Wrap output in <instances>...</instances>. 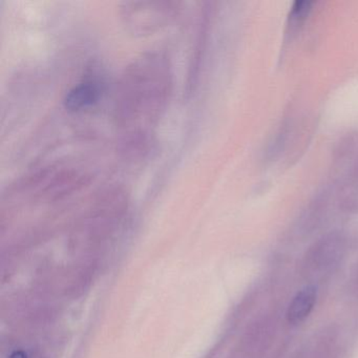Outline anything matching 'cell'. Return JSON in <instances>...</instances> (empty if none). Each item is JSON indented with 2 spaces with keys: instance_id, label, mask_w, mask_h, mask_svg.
<instances>
[{
  "instance_id": "5",
  "label": "cell",
  "mask_w": 358,
  "mask_h": 358,
  "mask_svg": "<svg viewBox=\"0 0 358 358\" xmlns=\"http://www.w3.org/2000/svg\"><path fill=\"white\" fill-rule=\"evenodd\" d=\"M312 5L313 1L309 0H297L293 3L288 17L289 34L296 32L297 29L307 20L311 12Z\"/></svg>"
},
{
  "instance_id": "6",
  "label": "cell",
  "mask_w": 358,
  "mask_h": 358,
  "mask_svg": "<svg viewBox=\"0 0 358 358\" xmlns=\"http://www.w3.org/2000/svg\"><path fill=\"white\" fill-rule=\"evenodd\" d=\"M10 358H27V355L22 351H16L12 354Z\"/></svg>"
},
{
  "instance_id": "3",
  "label": "cell",
  "mask_w": 358,
  "mask_h": 358,
  "mask_svg": "<svg viewBox=\"0 0 358 358\" xmlns=\"http://www.w3.org/2000/svg\"><path fill=\"white\" fill-rule=\"evenodd\" d=\"M102 85L95 78H85L66 94L64 106L72 112L89 108L99 100Z\"/></svg>"
},
{
  "instance_id": "4",
  "label": "cell",
  "mask_w": 358,
  "mask_h": 358,
  "mask_svg": "<svg viewBox=\"0 0 358 358\" xmlns=\"http://www.w3.org/2000/svg\"><path fill=\"white\" fill-rule=\"evenodd\" d=\"M317 299V292L314 287H306L299 291L289 305L287 320L290 324H299L311 314Z\"/></svg>"
},
{
  "instance_id": "1",
  "label": "cell",
  "mask_w": 358,
  "mask_h": 358,
  "mask_svg": "<svg viewBox=\"0 0 358 358\" xmlns=\"http://www.w3.org/2000/svg\"><path fill=\"white\" fill-rule=\"evenodd\" d=\"M173 87L171 62L161 52H146L125 68L117 85L114 119L127 148L144 146L164 115Z\"/></svg>"
},
{
  "instance_id": "2",
  "label": "cell",
  "mask_w": 358,
  "mask_h": 358,
  "mask_svg": "<svg viewBox=\"0 0 358 358\" xmlns=\"http://www.w3.org/2000/svg\"><path fill=\"white\" fill-rule=\"evenodd\" d=\"M180 12L176 1H135L122 3L121 20L135 36L150 35L171 24Z\"/></svg>"
}]
</instances>
